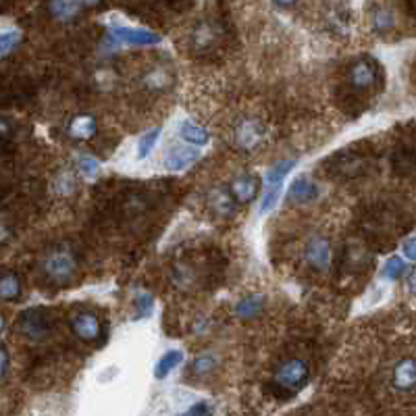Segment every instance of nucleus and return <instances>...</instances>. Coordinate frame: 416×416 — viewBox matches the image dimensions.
Segmentation results:
<instances>
[{
	"label": "nucleus",
	"mask_w": 416,
	"mask_h": 416,
	"mask_svg": "<svg viewBox=\"0 0 416 416\" xmlns=\"http://www.w3.org/2000/svg\"><path fill=\"white\" fill-rule=\"evenodd\" d=\"M294 167H296V161H279L277 165H273L266 171V175H264V188L266 190H264V196H262V202H260V212L262 214L271 212L273 208L279 205L283 182L291 173Z\"/></svg>",
	"instance_id": "obj_1"
},
{
	"label": "nucleus",
	"mask_w": 416,
	"mask_h": 416,
	"mask_svg": "<svg viewBox=\"0 0 416 416\" xmlns=\"http://www.w3.org/2000/svg\"><path fill=\"white\" fill-rule=\"evenodd\" d=\"M308 367L302 360H287L283 362L277 371H275V385L283 387V390H291L298 392L306 385L308 381Z\"/></svg>",
	"instance_id": "obj_2"
},
{
	"label": "nucleus",
	"mask_w": 416,
	"mask_h": 416,
	"mask_svg": "<svg viewBox=\"0 0 416 416\" xmlns=\"http://www.w3.org/2000/svg\"><path fill=\"white\" fill-rule=\"evenodd\" d=\"M111 38L115 42L129 44V46H157L163 42V35H159L157 31H150L144 27H125V25H113Z\"/></svg>",
	"instance_id": "obj_3"
},
{
	"label": "nucleus",
	"mask_w": 416,
	"mask_h": 416,
	"mask_svg": "<svg viewBox=\"0 0 416 416\" xmlns=\"http://www.w3.org/2000/svg\"><path fill=\"white\" fill-rule=\"evenodd\" d=\"M44 273L54 283H67L75 273V260L69 252H54L44 260Z\"/></svg>",
	"instance_id": "obj_4"
},
{
	"label": "nucleus",
	"mask_w": 416,
	"mask_h": 416,
	"mask_svg": "<svg viewBox=\"0 0 416 416\" xmlns=\"http://www.w3.org/2000/svg\"><path fill=\"white\" fill-rule=\"evenodd\" d=\"M235 146L241 150H254L264 140V127L256 119H243L235 127Z\"/></svg>",
	"instance_id": "obj_5"
},
{
	"label": "nucleus",
	"mask_w": 416,
	"mask_h": 416,
	"mask_svg": "<svg viewBox=\"0 0 416 416\" xmlns=\"http://www.w3.org/2000/svg\"><path fill=\"white\" fill-rule=\"evenodd\" d=\"M306 260L310 266L319 269V271H327L329 269V262H331V246L325 237H312L306 246V252H304Z\"/></svg>",
	"instance_id": "obj_6"
},
{
	"label": "nucleus",
	"mask_w": 416,
	"mask_h": 416,
	"mask_svg": "<svg viewBox=\"0 0 416 416\" xmlns=\"http://www.w3.org/2000/svg\"><path fill=\"white\" fill-rule=\"evenodd\" d=\"M71 329L73 333L83 339V342H94L100 335V321L92 312H77L71 319Z\"/></svg>",
	"instance_id": "obj_7"
},
{
	"label": "nucleus",
	"mask_w": 416,
	"mask_h": 416,
	"mask_svg": "<svg viewBox=\"0 0 416 416\" xmlns=\"http://www.w3.org/2000/svg\"><path fill=\"white\" fill-rule=\"evenodd\" d=\"M200 154L202 152L198 150V146H194V148H182V146L171 148L165 157V167L171 169V171H184V169L192 167L194 163H198Z\"/></svg>",
	"instance_id": "obj_8"
},
{
	"label": "nucleus",
	"mask_w": 416,
	"mask_h": 416,
	"mask_svg": "<svg viewBox=\"0 0 416 416\" xmlns=\"http://www.w3.org/2000/svg\"><path fill=\"white\" fill-rule=\"evenodd\" d=\"M317 198H319V188L308 177H300L289 186L287 200L294 205H308V202H314Z\"/></svg>",
	"instance_id": "obj_9"
},
{
	"label": "nucleus",
	"mask_w": 416,
	"mask_h": 416,
	"mask_svg": "<svg viewBox=\"0 0 416 416\" xmlns=\"http://www.w3.org/2000/svg\"><path fill=\"white\" fill-rule=\"evenodd\" d=\"M258 190H260V184L254 175H239L231 184V194L235 196V200L239 205L252 202L258 196Z\"/></svg>",
	"instance_id": "obj_10"
},
{
	"label": "nucleus",
	"mask_w": 416,
	"mask_h": 416,
	"mask_svg": "<svg viewBox=\"0 0 416 416\" xmlns=\"http://www.w3.org/2000/svg\"><path fill=\"white\" fill-rule=\"evenodd\" d=\"M21 331L29 337V339H42L48 331L46 319L42 317L40 310H27L21 314Z\"/></svg>",
	"instance_id": "obj_11"
},
{
	"label": "nucleus",
	"mask_w": 416,
	"mask_h": 416,
	"mask_svg": "<svg viewBox=\"0 0 416 416\" xmlns=\"http://www.w3.org/2000/svg\"><path fill=\"white\" fill-rule=\"evenodd\" d=\"M177 136H179V140H184L186 144H190V146H207L208 140H210V136H208V131L205 127H200V125H196V123H192V121H182L179 125H177Z\"/></svg>",
	"instance_id": "obj_12"
},
{
	"label": "nucleus",
	"mask_w": 416,
	"mask_h": 416,
	"mask_svg": "<svg viewBox=\"0 0 416 416\" xmlns=\"http://www.w3.org/2000/svg\"><path fill=\"white\" fill-rule=\"evenodd\" d=\"M394 385L402 392H408L416 385V360L406 358L394 369Z\"/></svg>",
	"instance_id": "obj_13"
},
{
	"label": "nucleus",
	"mask_w": 416,
	"mask_h": 416,
	"mask_svg": "<svg viewBox=\"0 0 416 416\" xmlns=\"http://www.w3.org/2000/svg\"><path fill=\"white\" fill-rule=\"evenodd\" d=\"M208 202H210V207H212V210H214L218 216L229 218V216H233V212H235V202H237V200H235L233 194H229V192L216 188V190L210 192Z\"/></svg>",
	"instance_id": "obj_14"
},
{
	"label": "nucleus",
	"mask_w": 416,
	"mask_h": 416,
	"mask_svg": "<svg viewBox=\"0 0 416 416\" xmlns=\"http://www.w3.org/2000/svg\"><path fill=\"white\" fill-rule=\"evenodd\" d=\"M375 77H377L375 67H373L369 61H360V63H356V65L352 67V71H350V81H352L358 90H367V88H371V86L375 83Z\"/></svg>",
	"instance_id": "obj_15"
},
{
	"label": "nucleus",
	"mask_w": 416,
	"mask_h": 416,
	"mask_svg": "<svg viewBox=\"0 0 416 416\" xmlns=\"http://www.w3.org/2000/svg\"><path fill=\"white\" fill-rule=\"evenodd\" d=\"M96 134V119L90 115H77L69 123V136L75 140H90Z\"/></svg>",
	"instance_id": "obj_16"
},
{
	"label": "nucleus",
	"mask_w": 416,
	"mask_h": 416,
	"mask_svg": "<svg viewBox=\"0 0 416 416\" xmlns=\"http://www.w3.org/2000/svg\"><path fill=\"white\" fill-rule=\"evenodd\" d=\"M182 362H184V352H179V350H169V352H165V354L159 358L157 367H154V377H157V379H165V377L171 375Z\"/></svg>",
	"instance_id": "obj_17"
},
{
	"label": "nucleus",
	"mask_w": 416,
	"mask_h": 416,
	"mask_svg": "<svg viewBox=\"0 0 416 416\" xmlns=\"http://www.w3.org/2000/svg\"><path fill=\"white\" fill-rule=\"evenodd\" d=\"M81 4H83L81 0H50L48 10H50V15H52L54 19H58V21H69V19H73V17L79 13Z\"/></svg>",
	"instance_id": "obj_18"
},
{
	"label": "nucleus",
	"mask_w": 416,
	"mask_h": 416,
	"mask_svg": "<svg viewBox=\"0 0 416 416\" xmlns=\"http://www.w3.org/2000/svg\"><path fill=\"white\" fill-rule=\"evenodd\" d=\"M262 310V298L260 296H250L237 302L235 306V314L239 319H254L258 312Z\"/></svg>",
	"instance_id": "obj_19"
},
{
	"label": "nucleus",
	"mask_w": 416,
	"mask_h": 416,
	"mask_svg": "<svg viewBox=\"0 0 416 416\" xmlns=\"http://www.w3.org/2000/svg\"><path fill=\"white\" fill-rule=\"evenodd\" d=\"M19 294H21V283H19V279H17L13 273H6V275L2 277V281H0V298H2L4 302H10V300L19 298Z\"/></svg>",
	"instance_id": "obj_20"
},
{
	"label": "nucleus",
	"mask_w": 416,
	"mask_h": 416,
	"mask_svg": "<svg viewBox=\"0 0 416 416\" xmlns=\"http://www.w3.org/2000/svg\"><path fill=\"white\" fill-rule=\"evenodd\" d=\"M406 271V262L400 258V256H392L387 258V262L383 264V271H381V277L387 279V281H398Z\"/></svg>",
	"instance_id": "obj_21"
},
{
	"label": "nucleus",
	"mask_w": 416,
	"mask_h": 416,
	"mask_svg": "<svg viewBox=\"0 0 416 416\" xmlns=\"http://www.w3.org/2000/svg\"><path fill=\"white\" fill-rule=\"evenodd\" d=\"M159 136H161V129L154 127V129L146 131V134L140 138V142H138V159H140V161L146 159V157L154 150V146H157V142H159Z\"/></svg>",
	"instance_id": "obj_22"
},
{
	"label": "nucleus",
	"mask_w": 416,
	"mask_h": 416,
	"mask_svg": "<svg viewBox=\"0 0 416 416\" xmlns=\"http://www.w3.org/2000/svg\"><path fill=\"white\" fill-rule=\"evenodd\" d=\"M216 369V358L212 354H202L192 362V373L196 377H207Z\"/></svg>",
	"instance_id": "obj_23"
},
{
	"label": "nucleus",
	"mask_w": 416,
	"mask_h": 416,
	"mask_svg": "<svg viewBox=\"0 0 416 416\" xmlns=\"http://www.w3.org/2000/svg\"><path fill=\"white\" fill-rule=\"evenodd\" d=\"M134 304H136V321H142V319H146V317L152 314L154 302H152V296H150V294H146V291L138 294Z\"/></svg>",
	"instance_id": "obj_24"
},
{
	"label": "nucleus",
	"mask_w": 416,
	"mask_h": 416,
	"mask_svg": "<svg viewBox=\"0 0 416 416\" xmlns=\"http://www.w3.org/2000/svg\"><path fill=\"white\" fill-rule=\"evenodd\" d=\"M19 40H21L19 29H4V31L0 33V54H2V56H8V54L13 52V48L19 44Z\"/></svg>",
	"instance_id": "obj_25"
},
{
	"label": "nucleus",
	"mask_w": 416,
	"mask_h": 416,
	"mask_svg": "<svg viewBox=\"0 0 416 416\" xmlns=\"http://www.w3.org/2000/svg\"><path fill=\"white\" fill-rule=\"evenodd\" d=\"M77 167H79V171L86 179H96L98 173H100V163L92 157H79Z\"/></svg>",
	"instance_id": "obj_26"
},
{
	"label": "nucleus",
	"mask_w": 416,
	"mask_h": 416,
	"mask_svg": "<svg viewBox=\"0 0 416 416\" xmlns=\"http://www.w3.org/2000/svg\"><path fill=\"white\" fill-rule=\"evenodd\" d=\"M375 25H377L379 29H387V27L394 25V19H392V15H390L387 10H379L377 17H375Z\"/></svg>",
	"instance_id": "obj_27"
},
{
	"label": "nucleus",
	"mask_w": 416,
	"mask_h": 416,
	"mask_svg": "<svg viewBox=\"0 0 416 416\" xmlns=\"http://www.w3.org/2000/svg\"><path fill=\"white\" fill-rule=\"evenodd\" d=\"M402 252L408 260H415L416 262V235L415 237H408L404 243H402Z\"/></svg>",
	"instance_id": "obj_28"
},
{
	"label": "nucleus",
	"mask_w": 416,
	"mask_h": 416,
	"mask_svg": "<svg viewBox=\"0 0 416 416\" xmlns=\"http://www.w3.org/2000/svg\"><path fill=\"white\" fill-rule=\"evenodd\" d=\"M6 373H8V352H6V348H2L0 350V377L4 379Z\"/></svg>",
	"instance_id": "obj_29"
},
{
	"label": "nucleus",
	"mask_w": 416,
	"mask_h": 416,
	"mask_svg": "<svg viewBox=\"0 0 416 416\" xmlns=\"http://www.w3.org/2000/svg\"><path fill=\"white\" fill-rule=\"evenodd\" d=\"M212 410H210V406H208L207 402H198V404H194L190 410H188V415H210Z\"/></svg>",
	"instance_id": "obj_30"
},
{
	"label": "nucleus",
	"mask_w": 416,
	"mask_h": 416,
	"mask_svg": "<svg viewBox=\"0 0 416 416\" xmlns=\"http://www.w3.org/2000/svg\"><path fill=\"white\" fill-rule=\"evenodd\" d=\"M408 289H410L413 296H416V269L410 273V277H408Z\"/></svg>",
	"instance_id": "obj_31"
},
{
	"label": "nucleus",
	"mask_w": 416,
	"mask_h": 416,
	"mask_svg": "<svg viewBox=\"0 0 416 416\" xmlns=\"http://www.w3.org/2000/svg\"><path fill=\"white\" fill-rule=\"evenodd\" d=\"M275 4H279V6H291L296 0H273Z\"/></svg>",
	"instance_id": "obj_32"
},
{
	"label": "nucleus",
	"mask_w": 416,
	"mask_h": 416,
	"mask_svg": "<svg viewBox=\"0 0 416 416\" xmlns=\"http://www.w3.org/2000/svg\"><path fill=\"white\" fill-rule=\"evenodd\" d=\"M83 4H88V6H94V4H98L100 0H81Z\"/></svg>",
	"instance_id": "obj_33"
}]
</instances>
